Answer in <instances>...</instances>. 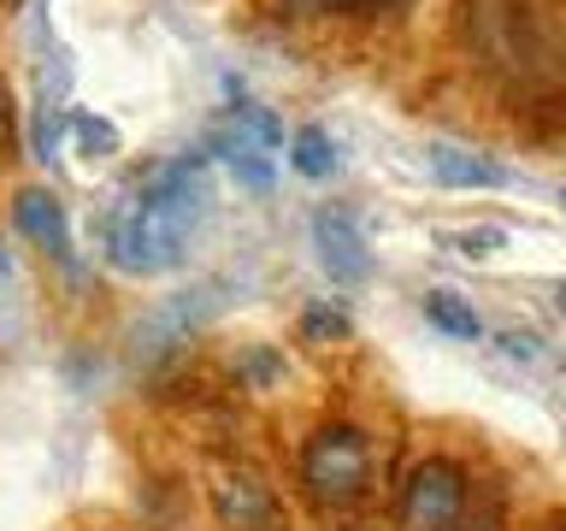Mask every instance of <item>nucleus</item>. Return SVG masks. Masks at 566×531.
Wrapping results in <instances>:
<instances>
[{
  "label": "nucleus",
  "instance_id": "1",
  "mask_svg": "<svg viewBox=\"0 0 566 531\" xmlns=\"http://www.w3.org/2000/svg\"><path fill=\"white\" fill-rule=\"evenodd\" d=\"M207 154H177L171 166H159L136 195L106 212V254H113L118 272L154 278L184 266L189 230L207 219Z\"/></svg>",
  "mask_w": 566,
  "mask_h": 531
},
{
  "label": "nucleus",
  "instance_id": "2",
  "mask_svg": "<svg viewBox=\"0 0 566 531\" xmlns=\"http://www.w3.org/2000/svg\"><path fill=\"white\" fill-rule=\"evenodd\" d=\"M301 485L318 508H354L371 490V442L354 425H325L301 449Z\"/></svg>",
  "mask_w": 566,
  "mask_h": 531
},
{
  "label": "nucleus",
  "instance_id": "3",
  "mask_svg": "<svg viewBox=\"0 0 566 531\" xmlns=\"http://www.w3.org/2000/svg\"><path fill=\"white\" fill-rule=\"evenodd\" d=\"M472 478L454 460H419L401 485V531H467Z\"/></svg>",
  "mask_w": 566,
  "mask_h": 531
},
{
  "label": "nucleus",
  "instance_id": "4",
  "mask_svg": "<svg viewBox=\"0 0 566 531\" xmlns=\"http://www.w3.org/2000/svg\"><path fill=\"white\" fill-rule=\"evenodd\" d=\"M212 508H219L224 531H290V525H283L277 496L265 490L254 472H219V485H212Z\"/></svg>",
  "mask_w": 566,
  "mask_h": 531
},
{
  "label": "nucleus",
  "instance_id": "5",
  "mask_svg": "<svg viewBox=\"0 0 566 531\" xmlns=\"http://www.w3.org/2000/svg\"><path fill=\"white\" fill-rule=\"evenodd\" d=\"M313 242H318V260L336 283H366L371 278V248L354 225V212L343 207H318L313 212Z\"/></svg>",
  "mask_w": 566,
  "mask_h": 531
},
{
  "label": "nucleus",
  "instance_id": "6",
  "mask_svg": "<svg viewBox=\"0 0 566 531\" xmlns=\"http://www.w3.org/2000/svg\"><path fill=\"white\" fill-rule=\"evenodd\" d=\"M207 313H212V290H195V295H177V301H166V308H154L136 325V361H159V354L184 348L189 331L201 325Z\"/></svg>",
  "mask_w": 566,
  "mask_h": 531
},
{
  "label": "nucleus",
  "instance_id": "7",
  "mask_svg": "<svg viewBox=\"0 0 566 531\" xmlns=\"http://www.w3.org/2000/svg\"><path fill=\"white\" fill-rule=\"evenodd\" d=\"M12 219L18 230L42 248L48 260H71V225H65V201L53 189H18L12 201Z\"/></svg>",
  "mask_w": 566,
  "mask_h": 531
},
{
  "label": "nucleus",
  "instance_id": "8",
  "mask_svg": "<svg viewBox=\"0 0 566 531\" xmlns=\"http://www.w3.org/2000/svg\"><path fill=\"white\" fill-rule=\"evenodd\" d=\"M424 159H431L437 184H449V189H502L507 184L502 166H490V159L472 154V148H454V142H431Z\"/></svg>",
  "mask_w": 566,
  "mask_h": 531
},
{
  "label": "nucleus",
  "instance_id": "9",
  "mask_svg": "<svg viewBox=\"0 0 566 531\" xmlns=\"http://www.w3.org/2000/svg\"><path fill=\"white\" fill-rule=\"evenodd\" d=\"M212 148L224 154V166L237 171V184H242V189H254V195L272 189V166L260 159V142H254V136H242V131H219V136H212Z\"/></svg>",
  "mask_w": 566,
  "mask_h": 531
},
{
  "label": "nucleus",
  "instance_id": "10",
  "mask_svg": "<svg viewBox=\"0 0 566 531\" xmlns=\"http://www.w3.org/2000/svg\"><path fill=\"white\" fill-rule=\"evenodd\" d=\"M424 319H431L437 331H449V336H467V343L484 331V325H478V313L454 290H431V295H424Z\"/></svg>",
  "mask_w": 566,
  "mask_h": 531
},
{
  "label": "nucleus",
  "instance_id": "11",
  "mask_svg": "<svg viewBox=\"0 0 566 531\" xmlns=\"http://www.w3.org/2000/svg\"><path fill=\"white\" fill-rule=\"evenodd\" d=\"M290 166H295L301 177H331V171H336V148H331V136L318 131V124L295 131V154H290Z\"/></svg>",
  "mask_w": 566,
  "mask_h": 531
},
{
  "label": "nucleus",
  "instance_id": "12",
  "mask_svg": "<svg viewBox=\"0 0 566 531\" xmlns=\"http://www.w3.org/2000/svg\"><path fill=\"white\" fill-rule=\"evenodd\" d=\"M71 136H77V148H83L88 159L118 154V124L101 118V113H71Z\"/></svg>",
  "mask_w": 566,
  "mask_h": 531
},
{
  "label": "nucleus",
  "instance_id": "13",
  "mask_svg": "<svg viewBox=\"0 0 566 531\" xmlns=\"http://www.w3.org/2000/svg\"><path fill=\"white\" fill-rule=\"evenodd\" d=\"M24 336V308H18V266L0 248V343H18Z\"/></svg>",
  "mask_w": 566,
  "mask_h": 531
},
{
  "label": "nucleus",
  "instance_id": "14",
  "mask_svg": "<svg viewBox=\"0 0 566 531\" xmlns=\"http://www.w3.org/2000/svg\"><path fill=\"white\" fill-rule=\"evenodd\" d=\"M230 124H237L242 136H254L260 148H277V142H283V124L265 113V106H237V113H230Z\"/></svg>",
  "mask_w": 566,
  "mask_h": 531
},
{
  "label": "nucleus",
  "instance_id": "15",
  "mask_svg": "<svg viewBox=\"0 0 566 531\" xmlns=\"http://www.w3.org/2000/svg\"><path fill=\"white\" fill-rule=\"evenodd\" d=\"M301 331H307L313 343H343V336H348V313L343 308H307Z\"/></svg>",
  "mask_w": 566,
  "mask_h": 531
},
{
  "label": "nucleus",
  "instance_id": "16",
  "mask_svg": "<svg viewBox=\"0 0 566 531\" xmlns=\"http://www.w3.org/2000/svg\"><path fill=\"white\" fill-rule=\"evenodd\" d=\"M507 237L495 225H484V230H460V237H449V248L454 254H467V260H484V254H495V248H502Z\"/></svg>",
  "mask_w": 566,
  "mask_h": 531
},
{
  "label": "nucleus",
  "instance_id": "17",
  "mask_svg": "<svg viewBox=\"0 0 566 531\" xmlns=\"http://www.w3.org/2000/svg\"><path fill=\"white\" fill-rule=\"evenodd\" d=\"M295 12H360V7H378V0H290Z\"/></svg>",
  "mask_w": 566,
  "mask_h": 531
},
{
  "label": "nucleus",
  "instance_id": "18",
  "mask_svg": "<svg viewBox=\"0 0 566 531\" xmlns=\"http://www.w3.org/2000/svg\"><path fill=\"white\" fill-rule=\"evenodd\" d=\"M277 372H283V366H277V354H265V348H260V354H248V378H254V384H272Z\"/></svg>",
  "mask_w": 566,
  "mask_h": 531
},
{
  "label": "nucleus",
  "instance_id": "19",
  "mask_svg": "<svg viewBox=\"0 0 566 531\" xmlns=\"http://www.w3.org/2000/svg\"><path fill=\"white\" fill-rule=\"evenodd\" d=\"M502 348L513 354V361H531V354H537V336H520V331H507V336H502Z\"/></svg>",
  "mask_w": 566,
  "mask_h": 531
},
{
  "label": "nucleus",
  "instance_id": "20",
  "mask_svg": "<svg viewBox=\"0 0 566 531\" xmlns=\"http://www.w3.org/2000/svg\"><path fill=\"white\" fill-rule=\"evenodd\" d=\"M7 136H12V106H7V88H0V148H7Z\"/></svg>",
  "mask_w": 566,
  "mask_h": 531
}]
</instances>
